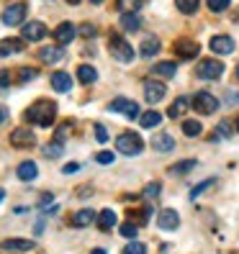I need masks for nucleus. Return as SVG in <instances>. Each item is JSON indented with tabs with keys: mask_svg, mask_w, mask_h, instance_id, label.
<instances>
[{
	"mask_svg": "<svg viewBox=\"0 0 239 254\" xmlns=\"http://www.w3.org/2000/svg\"><path fill=\"white\" fill-rule=\"evenodd\" d=\"M10 144L16 146V149H31L36 144V136H34V131L31 128H13L10 133Z\"/></svg>",
	"mask_w": 239,
	"mask_h": 254,
	"instance_id": "1a4fd4ad",
	"label": "nucleus"
},
{
	"mask_svg": "<svg viewBox=\"0 0 239 254\" xmlns=\"http://www.w3.org/2000/svg\"><path fill=\"white\" fill-rule=\"evenodd\" d=\"M162 192V185L159 183H149L147 188H144V198H157Z\"/></svg>",
	"mask_w": 239,
	"mask_h": 254,
	"instance_id": "58836bf2",
	"label": "nucleus"
},
{
	"mask_svg": "<svg viewBox=\"0 0 239 254\" xmlns=\"http://www.w3.org/2000/svg\"><path fill=\"white\" fill-rule=\"evenodd\" d=\"M234 74H237V80H239V64H237V69H234Z\"/></svg>",
	"mask_w": 239,
	"mask_h": 254,
	"instance_id": "864d4df0",
	"label": "nucleus"
},
{
	"mask_svg": "<svg viewBox=\"0 0 239 254\" xmlns=\"http://www.w3.org/2000/svg\"><path fill=\"white\" fill-rule=\"evenodd\" d=\"M0 247L5 252H28V249H34V242H28V239H5Z\"/></svg>",
	"mask_w": 239,
	"mask_h": 254,
	"instance_id": "f3484780",
	"label": "nucleus"
},
{
	"mask_svg": "<svg viewBox=\"0 0 239 254\" xmlns=\"http://www.w3.org/2000/svg\"><path fill=\"white\" fill-rule=\"evenodd\" d=\"M124 254H147V247L134 239V242H129V244L124 247Z\"/></svg>",
	"mask_w": 239,
	"mask_h": 254,
	"instance_id": "e433bc0d",
	"label": "nucleus"
},
{
	"mask_svg": "<svg viewBox=\"0 0 239 254\" xmlns=\"http://www.w3.org/2000/svg\"><path fill=\"white\" fill-rule=\"evenodd\" d=\"M214 185H216V177H208V180H203L201 185H196V188L190 190V198L198 200V195H203V192H206L208 188H214Z\"/></svg>",
	"mask_w": 239,
	"mask_h": 254,
	"instance_id": "7c9ffc66",
	"label": "nucleus"
},
{
	"mask_svg": "<svg viewBox=\"0 0 239 254\" xmlns=\"http://www.w3.org/2000/svg\"><path fill=\"white\" fill-rule=\"evenodd\" d=\"M165 93H167L165 82H157V80H147L144 82V98L149 103H159L162 98H165Z\"/></svg>",
	"mask_w": 239,
	"mask_h": 254,
	"instance_id": "9b49d317",
	"label": "nucleus"
},
{
	"mask_svg": "<svg viewBox=\"0 0 239 254\" xmlns=\"http://www.w3.org/2000/svg\"><path fill=\"white\" fill-rule=\"evenodd\" d=\"M21 49H23V41H18V39H3V41H0V59H5L10 54H18Z\"/></svg>",
	"mask_w": 239,
	"mask_h": 254,
	"instance_id": "a211bd4d",
	"label": "nucleus"
},
{
	"mask_svg": "<svg viewBox=\"0 0 239 254\" xmlns=\"http://www.w3.org/2000/svg\"><path fill=\"white\" fill-rule=\"evenodd\" d=\"M172 52L180 57V59H193V57H198L201 44L193 41V39H177V41L172 44Z\"/></svg>",
	"mask_w": 239,
	"mask_h": 254,
	"instance_id": "6e6552de",
	"label": "nucleus"
},
{
	"mask_svg": "<svg viewBox=\"0 0 239 254\" xmlns=\"http://www.w3.org/2000/svg\"><path fill=\"white\" fill-rule=\"evenodd\" d=\"M93 131H95V141H100V144L108 141V131H106V126H103V124H95Z\"/></svg>",
	"mask_w": 239,
	"mask_h": 254,
	"instance_id": "4c0bfd02",
	"label": "nucleus"
},
{
	"mask_svg": "<svg viewBox=\"0 0 239 254\" xmlns=\"http://www.w3.org/2000/svg\"><path fill=\"white\" fill-rule=\"evenodd\" d=\"M95 218H98L95 211H90V208H82V211H78V213L72 216V223H75L78 229H85V226H90Z\"/></svg>",
	"mask_w": 239,
	"mask_h": 254,
	"instance_id": "6ab92c4d",
	"label": "nucleus"
},
{
	"mask_svg": "<svg viewBox=\"0 0 239 254\" xmlns=\"http://www.w3.org/2000/svg\"><path fill=\"white\" fill-rule=\"evenodd\" d=\"M232 0H208V8H211L214 13H221V10H227L229 8Z\"/></svg>",
	"mask_w": 239,
	"mask_h": 254,
	"instance_id": "a19ab883",
	"label": "nucleus"
},
{
	"mask_svg": "<svg viewBox=\"0 0 239 254\" xmlns=\"http://www.w3.org/2000/svg\"><path fill=\"white\" fill-rule=\"evenodd\" d=\"M237 131H239V118H237Z\"/></svg>",
	"mask_w": 239,
	"mask_h": 254,
	"instance_id": "5fc2aeb1",
	"label": "nucleus"
},
{
	"mask_svg": "<svg viewBox=\"0 0 239 254\" xmlns=\"http://www.w3.org/2000/svg\"><path fill=\"white\" fill-rule=\"evenodd\" d=\"M8 82H10V74L8 72H0V87H5Z\"/></svg>",
	"mask_w": 239,
	"mask_h": 254,
	"instance_id": "49530a36",
	"label": "nucleus"
},
{
	"mask_svg": "<svg viewBox=\"0 0 239 254\" xmlns=\"http://www.w3.org/2000/svg\"><path fill=\"white\" fill-rule=\"evenodd\" d=\"M36 74H39V69H34V67H21L18 69V80L21 82H31V80H36Z\"/></svg>",
	"mask_w": 239,
	"mask_h": 254,
	"instance_id": "c9c22d12",
	"label": "nucleus"
},
{
	"mask_svg": "<svg viewBox=\"0 0 239 254\" xmlns=\"http://www.w3.org/2000/svg\"><path fill=\"white\" fill-rule=\"evenodd\" d=\"M211 52L219 54V57L232 54V52H234V41H232V36H224V34L214 36V39H211Z\"/></svg>",
	"mask_w": 239,
	"mask_h": 254,
	"instance_id": "4468645a",
	"label": "nucleus"
},
{
	"mask_svg": "<svg viewBox=\"0 0 239 254\" xmlns=\"http://www.w3.org/2000/svg\"><path fill=\"white\" fill-rule=\"evenodd\" d=\"M21 36H23V41H41L44 36H47V26H44L41 21H31V23L23 26Z\"/></svg>",
	"mask_w": 239,
	"mask_h": 254,
	"instance_id": "f8f14e48",
	"label": "nucleus"
},
{
	"mask_svg": "<svg viewBox=\"0 0 239 254\" xmlns=\"http://www.w3.org/2000/svg\"><path fill=\"white\" fill-rule=\"evenodd\" d=\"M98 226H100L103 231H108V229L116 226V213L111 211V208H106V211L98 213Z\"/></svg>",
	"mask_w": 239,
	"mask_h": 254,
	"instance_id": "393cba45",
	"label": "nucleus"
},
{
	"mask_svg": "<svg viewBox=\"0 0 239 254\" xmlns=\"http://www.w3.org/2000/svg\"><path fill=\"white\" fill-rule=\"evenodd\" d=\"M193 108L201 116H211L219 108V98L211 95V93H198V95H193Z\"/></svg>",
	"mask_w": 239,
	"mask_h": 254,
	"instance_id": "0eeeda50",
	"label": "nucleus"
},
{
	"mask_svg": "<svg viewBox=\"0 0 239 254\" xmlns=\"http://www.w3.org/2000/svg\"><path fill=\"white\" fill-rule=\"evenodd\" d=\"M52 200H54L52 195H44V198H41V203H39V208H44V211H47V208H54V203H52Z\"/></svg>",
	"mask_w": 239,
	"mask_h": 254,
	"instance_id": "c03bdc74",
	"label": "nucleus"
},
{
	"mask_svg": "<svg viewBox=\"0 0 239 254\" xmlns=\"http://www.w3.org/2000/svg\"><path fill=\"white\" fill-rule=\"evenodd\" d=\"M16 175H18V180H23V183H31V180H36L39 167H36L34 162H21V164H18V170H16Z\"/></svg>",
	"mask_w": 239,
	"mask_h": 254,
	"instance_id": "dca6fc26",
	"label": "nucleus"
},
{
	"mask_svg": "<svg viewBox=\"0 0 239 254\" xmlns=\"http://www.w3.org/2000/svg\"><path fill=\"white\" fill-rule=\"evenodd\" d=\"M26 16H28V3L18 0V3H13V5H8L3 10V23L5 26H21Z\"/></svg>",
	"mask_w": 239,
	"mask_h": 254,
	"instance_id": "39448f33",
	"label": "nucleus"
},
{
	"mask_svg": "<svg viewBox=\"0 0 239 254\" xmlns=\"http://www.w3.org/2000/svg\"><path fill=\"white\" fill-rule=\"evenodd\" d=\"M62 152H65V144L62 141H52V144H47L44 146V157H62Z\"/></svg>",
	"mask_w": 239,
	"mask_h": 254,
	"instance_id": "2f4dec72",
	"label": "nucleus"
},
{
	"mask_svg": "<svg viewBox=\"0 0 239 254\" xmlns=\"http://www.w3.org/2000/svg\"><path fill=\"white\" fill-rule=\"evenodd\" d=\"M196 159H185V162H177V164H172L170 167V175H185V172H190L193 167H196Z\"/></svg>",
	"mask_w": 239,
	"mask_h": 254,
	"instance_id": "c756f323",
	"label": "nucleus"
},
{
	"mask_svg": "<svg viewBox=\"0 0 239 254\" xmlns=\"http://www.w3.org/2000/svg\"><path fill=\"white\" fill-rule=\"evenodd\" d=\"M23 116H26L28 124H36L41 128H49V126H54V118H57V103L41 98V100L34 103V106H28Z\"/></svg>",
	"mask_w": 239,
	"mask_h": 254,
	"instance_id": "f257e3e1",
	"label": "nucleus"
},
{
	"mask_svg": "<svg viewBox=\"0 0 239 254\" xmlns=\"http://www.w3.org/2000/svg\"><path fill=\"white\" fill-rule=\"evenodd\" d=\"M175 72H177L175 62H157L152 67V74H157V77H175Z\"/></svg>",
	"mask_w": 239,
	"mask_h": 254,
	"instance_id": "b1692460",
	"label": "nucleus"
},
{
	"mask_svg": "<svg viewBox=\"0 0 239 254\" xmlns=\"http://www.w3.org/2000/svg\"><path fill=\"white\" fill-rule=\"evenodd\" d=\"M90 3H93V5H100V3H103V0H90Z\"/></svg>",
	"mask_w": 239,
	"mask_h": 254,
	"instance_id": "603ef678",
	"label": "nucleus"
},
{
	"mask_svg": "<svg viewBox=\"0 0 239 254\" xmlns=\"http://www.w3.org/2000/svg\"><path fill=\"white\" fill-rule=\"evenodd\" d=\"M116 149L126 157H137V154H142L144 141L137 136V133H121V136L116 139Z\"/></svg>",
	"mask_w": 239,
	"mask_h": 254,
	"instance_id": "7ed1b4c3",
	"label": "nucleus"
},
{
	"mask_svg": "<svg viewBox=\"0 0 239 254\" xmlns=\"http://www.w3.org/2000/svg\"><path fill=\"white\" fill-rule=\"evenodd\" d=\"M201 131H203V126L198 121H183V133L185 136H198Z\"/></svg>",
	"mask_w": 239,
	"mask_h": 254,
	"instance_id": "f704fd0d",
	"label": "nucleus"
},
{
	"mask_svg": "<svg viewBox=\"0 0 239 254\" xmlns=\"http://www.w3.org/2000/svg\"><path fill=\"white\" fill-rule=\"evenodd\" d=\"M67 3H70V5H78V3H80V0H67Z\"/></svg>",
	"mask_w": 239,
	"mask_h": 254,
	"instance_id": "3c124183",
	"label": "nucleus"
},
{
	"mask_svg": "<svg viewBox=\"0 0 239 254\" xmlns=\"http://www.w3.org/2000/svg\"><path fill=\"white\" fill-rule=\"evenodd\" d=\"M116 157H113V152H100V154H95V162L98 164H111Z\"/></svg>",
	"mask_w": 239,
	"mask_h": 254,
	"instance_id": "79ce46f5",
	"label": "nucleus"
},
{
	"mask_svg": "<svg viewBox=\"0 0 239 254\" xmlns=\"http://www.w3.org/2000/svg\"><path fill=\"white\" fill-rule=\"evenodd\" d=\"M3 198H5V190H3V188H0V203H3Z\"/></svg>",
	"mask_w": 239,
	"mask_h": 254,
	"instance_id": "09e8293b",
	"label": "nucleus"
},
{
	"mask_svg": "<svg viewBox=\"0 0 239 254\" xmlns=\"http://www.w3.org/2000/svg\"><path fill=\"white\" fill-rule=\"evenodd\" d=\"M108 111H111V113H124V116L131 118V121H137V118L142 116V111H139L137 103H134V100H126V98L111 100V103H108Z\"/></svg>",
	"mask_w": 239,
	"mask_h": 254,
	"instance_id": "423d86ee",
	"label": "nucleus"
},
{
	"mask_svg": "<svg viewBox=\"0 0 239 254\" xmlns=\"http://www.w3.org/2000/svg\"><path fill=\"white\" fill-rule=\"evenodd\" d=\"M116 8L121 13H137L142 8V0H116Z\"/></svg>",
	"mask_w": 239,
	"mask_h": 254,
	"instance_id": "c85d7f7f",
	"label": "nucleus"
},
{
	"mask_svg": "<svg viewBox=\"0 0 239 254\" xmlns=\"http://www.w3.org/2000/svg\"><path fill=\"white\" fill-rule=\"evenodd\" d=\"M75 36H78V28H75L70 21L59 23V26L54 28V39H57V44H59V47H65V44H70Z\"/></svg>",
	"mask_w": 239,
	"mask_h": 254,
	"instance_id": "ddd939ff",
	"label": "nucleus"
},
{
	"mask_svg": "<svg viewBox=\"0 0 239 254\" xmlns=\"http://www.w3.org/2000/svg\"><path fill=\"white\" fill-rule=\"evenodd\" d=\"M78 80H80L82 85H93V82L98 80V69L90 67V64H80V67H78Z\"/></svg>",
	"mask_w": 239,
	"mask_h": 254,
	"instance_id": "4be33fe9",
	"label": "nucleus"
},
{
	"mask_svg": "<svg viewBox=\"0 0 239 254\" xmlns=\"http://www.w3.org/2000/svg\"><path fill=\"white\" fill-rule=\"evenodd\" d=\"M139 124H142L144 128H155V126H159V124H162V116H159L157 111H147V113H142Z\"/></svg>",
	"mask_w": 239,
	"mask_h": 254,
	"instance_id": "bb28decb",
	"label": "nucleus"
},
{
	"mask_svg": "<svg viewBox=\"0 0 239 254\" xmlns=\"http://www.w3.org/2000/svg\"><path fill=\"white\" fill-rule=\"evenodd\" d=\"M229 136H232V124H229V121H221V124L216 126V131H214V141L229 139Z\"/></svg>",
	"mask_w": 239,
	"mask_h": 254,
	"instance_id": "473e14b6",
	"label": "nucleus"
},
{
	"mask_svg": "<svg viewBox=\"0 0 239 254\" xmlns=\"http://www.w3.org/2000/svg\"><path fill=\"white\" fill-rule=\"evenodd\" d=\"M78 31L82 34V36H95V26H90V23H85V26H80Z\"/></svg>",
	"mask_w": 239,
	"mask_h": 254,
	"instance_id": "37998d69",
	"label": "nucleus"
},
{
	"mask_svg": "<svg viewBox=\"0 0 239 254\" xmlns=\"http://www.w3.org/2000/svg\"><path fill=\"white\" fill-rule=\"evenodd\" d=\"M221 74H224V62H219V59H201L196 67V77L201 80H219Z\"/></svg>",
	"mask_w": 239,
	"mask_h": 254,
	"instance_id": "20e7f679",
	"label": "nucleus"
},
{
	"mask_svg": "<svg viewBox=\"0 0 239 254\" xmlns=\"http://www.w3.org/2000/svg\"><path fill=\"white\" fill-rule=\"evenodd\" d=\"M177 10L185 13V16H190V13L198 10V0H177Z\"/></svg>",
	"mask_w": 239,
	"mask_h": 254,
	"instance_id": "72a5a7b5",
	"label": "nucleus"
},
{
	"mask_svg": "<svg viewBox=\"0 0 239 254\" xmlns=\"http://www.w3.org/2000/svg\"><path fill=\"white\" fill-rule=\"evenodd\" d=\"M188 106H190V100H188V98H177L172 106L167 108V116H170V118H180V116L188 111Z\"/></svg>",
	"mask_w": 239,
	"mask_h": 254,
	"instance_id": "a878e982",
	"label": "nucleus"
},
{
	"mask_svg": "<svg viewBox=\"0 0 239 254\" xmlns=\"http://www.w3.org/2000/svg\"><path fill=\"white\" fill-rule=\"evenodd\" d=\"M152 146H155V152H172V149H175V139L170 136V133H159V136L152 139Z\"/></svg>",
	"mask_w": 239,
	"mask_h": 254,
	"instance_id": "412c9836",
	"label": "nucleus"
},
{
	"mask_svg": "<svg viewBox=\"0 0 239 254\" xmlns=\"http://www.w3.org/2000/svg\"><path fill=\"white\" fill-rule=\"evenodd\" d=\"M90 254H106V252H103V249H93Z\"/></svg>",
	"mask_w": 239,
	"mask_h": 254,
	"instance_id": "8fccbe9b",
	"label": "nucleus"
},
{
	"mask_svg": "<svg viewBox=\"0 0 239 254\" xmlns=\"http://www.w3.org/2000/svg\"><path fill=\"white\" fill-rule=\"evenodd\" d=\"M108 52H111V57L118 59L121 64H129L131 59H134L131 44H129L126 39H121V36H111V41H108Z\"/></svg>",
	"mask_w": 239,
	"mask_h": 254,
	"instance_id": "f03ea898",
	"label": "nucleus"
},
{
	"mask_svg": "<svg viewBox=\"0 0 239 254\" xmlns=\"http://www.w3.org/2000/svg\"><path fill=\"white\" fill-rule=\"evenodd\" d=\"M39 57H41V62H47V64H57L65 59V49L62 47H44L39 52Z\"/></svg>",
	"mask_w": 239,
	"mask_h": 254,
	"instance_id": "2eb2a0df",
	"label": "nucleus"
},
{
	"mask_svg": "<svg viewBox=\"0 0 239 254\" xmlns=\"http://www.w3.org/2000/svg\"><path fill=\"white\" fill-rule=\"evenodd\" d=\"M78 170H80V164H65V167H62L65 175H72V172H78Z\"/></svg>",
	"mask_w": 239,
	"mask_h": 254,
	"instance_id": "a18cd8bd",
	"label": "nucleus"
},
{
	"mask_svg": "<svg viewBox=\"0 0 239 254\" xmlns=\"http://www.w3.org/2000/svg\"><path fill=\"white\" fill-rule=\"evenodd\" d=\"M157 52H159V39H157V36H147V39L142 41V47H139V54L149 59V57H155Z\"/></svg>",
	"mask_w": 239,
	"mask_h": 254,
	"instance_id": "5701e85b",
	"label": "nucleus"
},
{
	"mask_svg": "<svg viewBox=\"0 0 239 254\" xmlns=\"http://www.w3.org/2000/svg\"><path fill=\"white\" fill-rule=\"evenodd\" d=\"M52 87H54L57 93H67L70 87H72V77H70L67 72H54L52 74Z\"/></svg>",
	"mask_w": 239,
	"mask_h": 254,
	"instance_id": "aec40b11",
	"label": "nucleus"
},
{
	"mask_svg": "<svg viewBox=\"0 0 239 254\" xmlns=\"http://www.w3.org/2000/svg\"><path fill=\"white\" fill-rule=\"evenodd\" d=\"M157 226L165 229V231H175L180 226V216H177V211H172V208H165V211L157 213Z\"/></svg>",
	"mask_w": 239,
	"mask_h": 254,
	"instance_id": "9d476101",
	"label": "nucleus"
},
{
	"mask_svg": "<svg viewBox=\"0 0 239 254\" xmlns=\"http://www.w3.org/2000/svg\"><path fill=\"white\" fill-rule=\"evenodd\" d=\"M118 231H121V236H126V239H137V231L139 229H137V223H124Z\"/></svg>",
	"mask_w": 239,
	"mask_h": 254,
	"instance_id": "ea45409f",
	"label": "nucleus"
},
{
	"mask_svg": "<svg viewBox=\"0 0 239 254\" xmlns=\"http://www.w3.org/2000/svg\"><path fill=\"white\" fill-rule=\"evenodd\" d=\"M121 26L126 28V31H137V28H142V18L137 16V13H124V16H121Z\"/></svg>",
	"mask_w": 239,
	"mask_h": 254,
	"instance_id": "cd10ccee",
	"label": "nucleus"
},
{
	"mask_svg": "<svg viewBox=\"0 0 239 254\" xmlns=\"http://www.w3.org/2000/svg\"><path fill=\"white\" fill-rule=\"evenodd\" d=\"M5 118H8V108H5V106H0V124H3Z\"/></svg>",
	"mask_w": 239,
	"mask_h": 254,
	"instance_id": "de8ad7c7",
	"label": "nucleus"
}]
</instances>
